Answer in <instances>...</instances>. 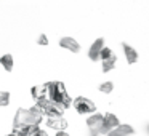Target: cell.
Here are the masks:
<instances>
[{
  "instance_id": "6da1fadb",
  "label": "cell",
  "mask_w": 149,
  "mask_h": 136,
  "mask_svg": "<svg viewBox=\"0 0 149 136\" xmlns=\"http://www.w3.org/2000/svg\"><path fill=\"white\" fill-rule=\"evenodd\" d=\"M47 87H48V99L52 101L53 104H56L63 112L68 110L69 107L72 106V98H71V94L68 93L66 85L63 83V82L53 80V82H48Z\"/></svg>"
},
{
  "instance_id": "7a4b0ae2",
  "label": "cell",
  "mask_w": 149,
  "mask_h": 136,
  "mask_svg": "<svg viewBox=\"0 0 149 136\" xmlns=\"http://www.w3.org/2000/svg\"><path fill=\"white\" fill-rule=\"evenodd\" d=\"M43 122V115L36 109V107H19L13 117V128L18 126H40Z\"/></svg>"
},
{
  "instance_id": "3957f363",
  "label": "cell",
  "mask_w": 149,
  "mask_h": 136,
  "mask_svg": "<svg viewBox=\"0 0 149 136\" xmlns=\"http://www.w3.org/2000/svg\"><path fill=\"white\" fill-rule=\"evenodd\" d=\"M37 110H39L42 115H47V119H55V117H63V110L59 109L56 104H53L48 98L45 99H40V101H36L34 104Z\"/></svg>"
},
{
  "instance_id": "277c9868",
  "label": "cell",
  "mask_w": 149,
  "mask_h": 136,
  "mask_svg": "<svg viewBox=\"0 0 149 136\" xmlns=\"http://www.w3.org/2000/svg\"><path fill=\"white\" fill-rule=\"evenodd\" d=\"M72 107L77 110L79 114H96V104L87 96H77L75 99H72Z\"/></svg>"
},
{
  "instance_id": "5b68a950",
  "label": "cell",
  "mask_w": 149,
  "mask_h": 136,
  "mask_svg": "<svg viewBox=\"0 0 149 136\" xmlns=\"http://www.w3.org/2000/svg\"><path fill=\"white\" fill-rule=\"evenodd\" d=\"M103 120H104V115L100 112L96 114H91L90 117L87 119V126H88V135L90 136H101V126H103Z\"/></svg>"
},
{
  "instance_id": "8992f818",
  "label": "cell",
  "mask_w": 149,
  "mask_h": 136,
  "mask_svg": "<svg viewBox=\"0 0 149 136\" xmlns=\"http://www.w3.org/2000/svg\"><path fill=\"white\" fill-rule=\"evenodd\" d=\"M120 125V120L119 117L116 115V114H104V120H103V126H101V136H107L111 131H112L114 128H117V126Z\"/></svg>"
},
{
  "instance_id": "52a82bcc",
  "label": "cell",
  "mask_w": 149,
  "mask_h": 136,
  "mask_svg": "<svg viewBox=\"0 0 149 136\" xmlns=\"http://www.w3.org/2000/svg\"><path fill=\"white\" fill-rule=\"evenodd\" d=\"M104 46H106V42H104L103 37L96 39V40H95V42L90 45V48H88V58H90L91 61H100L101 51H103Z\"/></svg>"
},
{
  "instance_id": "ba28073f",
  "label": "cell",
  "mask_w": 149,
  "mask_h": 136,
  "mask_svg": "<svg viewBox=\"0 0 149 136\" xmlns=\"http://www.w3.org/2000/svg\"><path fill=\"white\" fill-rule=\"evenodd\" d=\"M58 43H59L61 48L66 50V51H71V53H79L80 51V43H79L74 37H61Z\"/></svg>"
},
{
  "instance_id": "9c48e42d",
  "label": "cell",
  "mask_w": 149,
  "mask_h": 136,
  "mask_svg": "<svg viewBox=\"0 0 149 136\" xmlns=\"http://www.w3.org/2000/svg\"><path fill=\"white\" fill-rule=\"evenodd\" d=\"M122 51H123V58H125V61L128 64H135L138 61V58H139L138 51L132 45H128L127 42H122Z\"/></svg>"
},
{
  "instance_id": "30bf717a",
  "label": "cell",
  "mask_w": 149,
  "mask_h": 136,
  "mask_svg": "<svg viewBox=\"0 0 149 136\" xmlns=\"http://www.w3.org/2000/svg\"><path fill=\"white\" fill-rule=\"evenodd\" d=\"M47 126L52 130H55L56 133L58 131H66L68 128V120L64 117H55V119H47Z\"/></svg>"
},
{
  "instance_id": "8fae6325",
  "label": "cell",
  "mask_w": 149,
  "mask_h": 136,
  "mask_svg": "<svg viewBox=\"0 0 149 136\" xmlns=\"http://www.w3.org/2000/svg\"><path fill=\"white\" fill-rule=\"evenodd\" d=\"M31 96H32L34 101H40V99L48 98V87H47V83L34 85V87L31 88Z\"/></svg>"
},
{
  "instance_id": "7c38bea8",
  "label": "cell",
  "mask_w": 149,
  "mask_h": 136,
  "mask_svg": "<svg viewBox=\"0 0 149 136\" xmlns=\"http://www.w3.org/2000/svg\"><path fill=\"white\" fill-rule=\"evenodd\" d=\"M107 136H135V128L132 125H128V123H120Z\"/></svg>"
},
{
  "instance_id": "4fadbf2b",
  "label": "cell",
  "mask_w": 149,
  "mask_h": 136,
  "mask_svg": "<svg viewBox=\"0 0 149 136\" xmlns=\"http://www.w3.org/2000/svg\"><path fill=\"white\" fill-rule=\"evenodd\" d=\"M40 130V126H18V128L11 130L13 136H32L34 133H37Z\"/></svg>"
},
{
  "instance_id": "5bb4252c",
  "label": "cell",
  "mask_w": 149,
  "mask_h": 136,
  "mask_svg": "<svg viewBox=\"0 0 149 136\" xmlns=\"http://www.w3.org/2000/svg\"><path fill=\"white\" fill-rule=\"evenodd\" d=\"M0 66L5 69V72H11L15 67V58L13 55L7 53V55H2L0 56Z\"/></svg>"
},
{
  "instance_id": "9a60e30c",
  "label": "cell",
  "mask_w": 149,
  "mask_h": 136,
  "mask_svg": "<svg viewBox=\"0 0 149 136\" xmlns=\"http://www.w3.org/2000/svg\"><path fill=\"white\" fill-rule=\"evenodd\" d=\"M116 64H117V56L107 59V61H101V71H103L104 74H107V72H111L112 69H116Z\"/></svg>"
},
{
  "instance_id": "2e32d148",
  "label": "cell",
  "mask_w": 149,
  "mask_h": 136,
  "mask_svg": "<svg viewBox=\"0 0 149 136\" xmlns=\"http://www.w3.org/2000/svg\"><path fill=\"white\" fill-rule=\"evenodd\" d=\"M98 90L101 91L103 94H111L114 91V83L111 80H106V82H101L100 85H98Z\"/></svg>"
},
{
  "instance_id": "e0dca14e",
  "label": "cell",
  "mask_w": 149,
  "mask_h": 136,
  "mask_svg": "<svg viewBox=\"0 0 149 136\" xmlns=\"http://www.w3.org/2000/svg\"><path fill=\"white\" fill-rule=\"evenodd\" d=\"M10 99H11L10 91L0 90V107H7V106H10Z\"/></svg>"
},
{
  "instance_id": "ac0fdd59",
  "label": "cell",
  "mask_w": 149,
  "mask_h": 136,
  "mask_svg": "<svg viewBox=\"0 0 149 136\" xmlns=\"http://www.w3.org/2000/svg\"><path fill=\"white\" fill-rule=\"evenodd\" d=\"M116 56V53L112 51V48H109V46H104L103 51H101V56H100V61H107V59L114 58Z\"/></svg>"
},
{
  "instance_id": "d6986e66",
  "label": "cell",
  "mask_w": 149,
  "mask_h": 136,
  "mask_svg": "<svg viewBox=\"0 0 149 136\" xmlns=\"http://www.w3.org/2000/svg\"><path fill=\"white\" fill-rule=\"evenodd\" d=\"M37 45H40V46L48 45V37H47V34H39V37H37Z\"/></svg>"
},
{
  "instance_id": "ffe728a7",
  "label": "cell",
  "mask_w": 149,
  "mask_h": 136,
  "mask_svg": "<svg viewBox=\"0 0 149 136\" xmlns=\"http://www.w3.org/2000/svg\"><path fill=\"white\" fill-rule=\"evenodd\" d=\"M32 136H50V135H48V133L45 131V130H42V128H40L39 131H37V133H34Z\"/></svg>"
},
{
  "instance_id": "44dd1931",
  "label": "cell",
  "mask_w": 149,
  "mask_h": 136,
  "mask_svg": "<svg viewBox=\"0 0 149 136\" xmlns=\"http://www.w3.org/2000/svg\"><path fill=\"white\" fill-rule=\"evenodd\" d=\"M55 136H71V135H69L68 131H58V133H56Z\"/></svg>"
},
{
  "instance_id": "7402d4cb",
  "label": "cell",
  "mask_w": 149,
  "mask_h": 136,
  "mask_svg": "<svg viewBox=\"0 0 149 136\" xmlns=\"http://www.w3.org/2000/svg\"><path fill=\"white\" fill-rule=\"evenodd\" d=\"M146 133H148V136H149V123L146 125Z\"/></svg>"
},
{
  "instance_id": "603a6c76",
  "label": "cell",
  "mask_w": 149,
  "mask_h": 136,
  "mask_svg": "<svg viewBox=\"0 0 149 136\" xmlns=\"http://www.w3.org/2000/svg\"><path fill=\"white\" fill-rule=\"evenodd\" d=\"M7 136H13V135H11V133H10V135H7Z\"/></svg>"
}]
</instances>
